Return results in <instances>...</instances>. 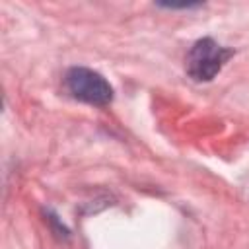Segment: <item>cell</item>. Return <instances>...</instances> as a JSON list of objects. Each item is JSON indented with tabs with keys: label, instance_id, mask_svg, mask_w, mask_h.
Returning a JSON list of instances; mask_svg holds the SVG:
<instances>
[{
	"label": "cell",
	"instance_id": "obj_2",
	"mask_svg": "<svg viewBox=\"0 0 249 249\" xmlns=\"http://www.w3.org/2000/svg\"><path fill=\"white\" fill-rule=\"evenodd\" d=\"M66 89L72 97L89 105H109L113 101V86L95 70L86 66H72L64 74Z\"/></svg>",
	"mask_w": 249,
	"mask_h": 249
},
{
	"label": "cell",
	"instance_id": "obj_1",
	"mask_svg": "<svg viewBox=\"0 0 249 249\" xmlns=\"http://www.w3.org/2000/svg\"><path fill=\"white\" fill-rule=\"evenodd\" d=\"M233 56V51L220 45L212 37H202L193 43V47L187 53L185 68L187 74L195 82H210L214 80L224 64Z\"/></svg>",
	"mask_w": 249,
	"mask_h": 249
},
{
	"label": "cell",
	"instance_id": "obj_3",
	"mask_svg": "<svg viewBox=\"0 0 249 249\" xmlns=\"http://www.w3.org/2000/svg\"><path fill=\"white\" fill-rule=\"evenodd\" d=\"M158 6L167 8V10H191V8H198L202 4H198V2H181V4H175V2H158Z\"/></svg>",
	"mask_w": 249,
	"mask_h": 249
},
{
	"label": "cell",
	"instance_id": "obj_4",
	"mask_svg": "<svg viewBox=\"0 0 249 249\" xmlns=\"http://www.w3.org/2000/svg\"><path fill=\"white\" fill-rule=\"evenodd\" d=\"M47 216H49L47 220H49V222L54 226V231H56V235H60V237H62V235H64V237H68V230L64 228V224H60V222L56 220V216H54L51 210H47Z\"/></svg>",
	"mask_w": 249,
	"mask_h": 249
}]
</instances>
